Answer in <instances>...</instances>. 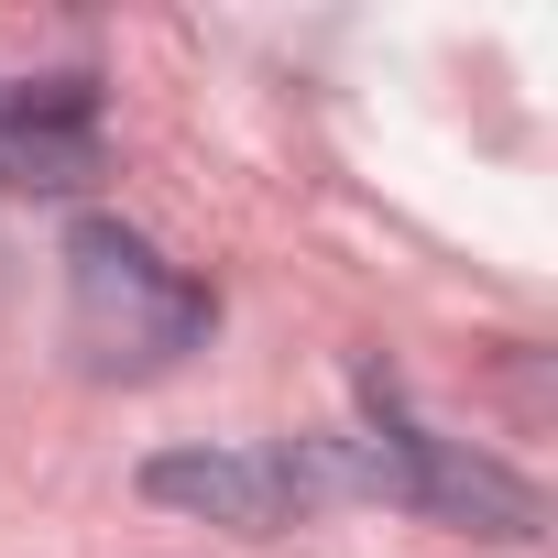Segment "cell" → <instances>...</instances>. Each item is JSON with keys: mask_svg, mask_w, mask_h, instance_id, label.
Listing matches in <instances>:
<instances>
[{"mask_svg": "<svg viewBox=\"0 0 558 558\" xmlns=\"http://www.w3.org/2000/svg\"><path fill=\"white\" fill-rule=\"evenodd\" d=\"M66 329H77L88 373H165L208 340V286L175 274L143 230L77 219L66 230Z\"/></svg>", "mask_w": 558, "mask_h": 558, "instance_id": "1", "label": "cell"}, {"mask_svg": "<svg viewBox=\"0 0 558 558\" xmlns=\"http://www.w3.org/2000/svg\"><path fill=\"white\" fill-rule=\"evenodd\" d=\"M362 416H373V438H340L329 460H307V493L318 482H362V493H384V504H416V514H438V525H482V536H536V482H514L504 460H482V449H460V438H438V427H416L405 405H395V384L384 373H362Z\"/></svg>", "mask_w": 558, "mask_h": 558, "instance_id": "2", "label": "cell"}, {"mask_svg": "<svg viewBox=\"0 0 558 558\" xmlns=\"http://www.w3.org/2000/svg\"><path fill=\"white\" fill-rule=\"evenodd\" d=\"M143 493L208 525H241V536H286L307 514V460L296 449H165L143 460Z\"/></svg>", "mask_w": 558, "mask_h": 558, "instance_id": "3", "label": "cell"}, {"mask_svg": "<svg viewBox=\"0 0 558 558\" xmlns=\"http://www.w3.org/2000/svg\"><path fill=\"white\" fill-rule=\"evenodd\" d=\"M99 175V77H0V186H88Z\"/></svg>", "mask_w": 558, "mask_h": 558, "instance_id": "4", "label": "cell"}]
</instances>
